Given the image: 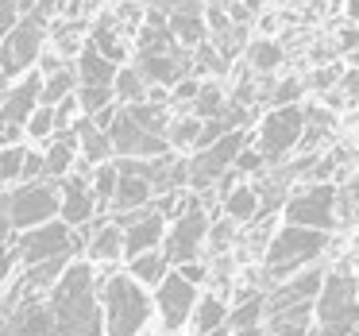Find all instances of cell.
<instances>
[{
  "instance_id": "26",
  "label": "cell",
  "mask_w": 359,
  "mask_h": 336,
  "mask_svg": "<svg viewBox=\"0 0 359 336\" xmlns=\"http://www.w3.org/2000/svg\"><path fill=\"white\" fill-rule=\"evenodd\" d=\"M259 209V194L255 186H232L224 194V217L236 220V224H251V217H255Z\"/></svg>"
},
{
  "instance_id": "46",
  "label": "cell",
  "mask_w": 359,
  "mask_h": 336,
  "mask_svg": "<svg viewBox=\"0 0 359 336\" xmlns=\"http://www.w3.org/2000/svg\"><path fill=\"white\" fill-rule=\"evenodd\" d=\"M43 174V155H35V151H27L24 155V174H20V182H32Z\"/></svg>"
},
{
  "instance_id": "55",
  "label": "cell",
  "mask_w": 359,
  "mask_h": 336,
  "mask_svg": "<svg viewBox=\"0 0 359 336\" xmlns=\"http://www.w3.org/2000/svg\"><path fill=\"white\" fill-rule=\"evenodd\" d=\"M348 16H351V24L359 27V0H348Z\"/></svg>"
},
{
  "instance_id": "54",
  "label": "cell",
  "mask_w": 359,
  "mask_h": 336,
  "mask_svg": "<svg viewBox=\"0 0 359 336\" xmlns=\"http://www.w3.org/2000/svg\"><path fill=\"white\" fill-rule=\"evenodd\" d=\"M39 66H43V74H50V70H58L62 62H58L55 55H43V58H39Z\"/></svg>"
},
{
  "instance_id": "21",
  "label": "cell",
  "mask_w": 359,
  "mask_h": 336,
  "mask_svg": "<svg viewBox=\"0 0 359 336\" xmlns=\"http://www.w3.org/2000/svg\"><path fill=\"white\" fill-rule=\"evenodd\" d=\"M116 170H120V166H116ZM151 197H155V186H151V182L143 178V174L120 170L109 209H112V213H128V209H140V205H151Z\"/></svg>"
},
{
  "instance_id": "52",
  "label": "cell",
  "mask_w": 359,
  "mask_h": 336,
  "mask_svg": "<svg viewBox=\"0 0 359 336\" xmlns=\"http://www.w3.org/2000/svg\"><path fill=\"white\" fill-rule=\"evenodd\" d=\"M340 47L344 51H351V47H359V27H348V32L340 35Z\"/></svg>"
},
{
  "instance_id": "20",
  "label": "cell",
  "mask_w": 359,
  "mask_h": 336,
  "mask_svg": "<svg viewBox=\"0 0 359 336\" xmlns=\"http://www.w3.org/2000/svg\"><path fill=\"white\" fill-rule=\"evenodd\" d=\"M89 224H93V220H89ZM86 236H89L86 251H89L93 263H116V259L124 255V232H120L116 220H97Z\"/></svg>"
},
{
  "instance_id": "57",
  "label": "cell",
  "mask_w": 359,
  "mask_h": 336,
  "mask_svg": "<svg viewBox=\"0 0 359 336\" xmlns=\"http://www.w3.org/2000/svg\"><path fill=\"white\" fill-rule=\"evenodd\" d=\"M351 66H355V70H359V51H351Z\"/></svg>"
},
{
  "instance_id": "14",
  "label": "cell",
  "mask_w": 359,
  "mask_h": 336,
  "mask_svg": "<svg viewBox=\"0 0 359 336\" xmlns=\"http://www.w3.org/2000/svg\"><path fill=\"white\" fill-rule=\"evenodd\" d=\"M116 224H120V232H124V259L158 248L163 236H166V217L158 209H151V205L116 213Z\"/></svg>"
},
{
  "instance_id": "8",
  "label": "cell",
  "mask_w": 359,
  "mask_h": 336,
  "mask_svg": "<svg viewBox=\"0 0 359 336\" xmlns=\"http://www.w3.org/2000/svg\"><path fill=\"white\" fill-rule=\"evenodd\" d=\"M74 228L66 224L62 217L55 220H43L35 228H24L16 236V263L20 267H35L43 259H55V255H74Z\"/></svg>"
},
{
  "instance_id": "45",
  "label": "cell",
  "mask_w": 359,
  "mask_h": 336,
  "mask_svg": "<svg viewBox=\"0 0 359 336\" xmlns=\"http://www.w3.org/2000/svg\"><path fill=\"white\" fill-rule=\"evenodd\" d=\"M302 93H305V81L290 78V81H282V86H278V89H274V93H271V101H274V105H294V101H297V97H302Z\"/></svg>"
},
{
  "instance_id": "22",
  "label": "cell",
  "mask_w": 359,
  "mask_h": 336,
  "mask_svg": "<svg viewBox=\"0 0 359 336\" xmlns=\"http://www.w3.org/2000/svg\"><path fill=\"white\" fill-rule=\"evenodd\" d=\"M74 135H78V151H81V163L97 166V163H109L112 159V140L104 128H97L89 116L74 120Z\"/></svg>"
},
{
  "instance_id": "51",
  "label": "cell",
  "mask_w": 359,
  "mask_h": 336,
  "mask_svg": "<svg viewBox=\"0 0 359 336\" xmlns=\"http://www.w3.org/2000/svg\"><path fill=\"white\" fill-rule=\"evenodd\" d=\"M344 93H351V97H359V70H355V66H351V70L348 74H344Z\"/></svg>"
},
{
  "instance_id": "16",
  "label": "cell",
  "mask_w": 359,
  "mask_h": 336,
  "mask_svg": "<svg viewBox=\"0 0 359 336\" xmlns=\"http://www.w3.org/2000/svg\"><path fill=\"white\" fill-rule=\"evenodd\" d=\"M320 278H325V271H320V267H302L297 274L282 278L271 294H263V317H266V313L286 309V305H297V302H313V297H317V290H320Z\"/></svg>"
},
{
  "instance_id": "27",
  "label": "cell",
  "mask_w": 359,
  "mask_h": 336,
  "mask_svg": "<svg viewBox=\"0 0 359 336\" xmlns=\"http://www.w3.org/2000/svg\"><path fill=\"white\" fill-rule=\"evenodd\" d=\"M78 89V74L70 66H58V70L43 74V86H39V105H55L62 97H70Z\"/></svg>"
},
{
  "instance_id": "9",
  "label": "cell",
  "mask_w": 359,
  "mask_h": 336,
  "mask_svg": "<svg viewBox=\"0 0 359 336\" xmlns=\"http://www.w3.org/2000/svg\"><path fill=\"white\" fill-rule=\"evenodd\" d=\"M58 217V186L55 182H20L16 189L8 194V220L16 232L24 228H35L43 220H55Z\"/></svg>"
},
{
  "instance_id": "25",
  "label": "cell",
  "mask_w": 359,
  "mask_h": 336,
  "mask_svg": "<svg viewBox=\"0 0 359 336\" xmlns=\"http://www.w3.org/2000/svg\"><path fill=\"white\" fill-rule=\"evenodd\" d=\"M128 274L132 278H140L143 286H155L158 278H163L166 271H170V263H166V255H163V248H151V251H140V255H132L128 259Z\"/></svg>"
},
{
  "instance_id": "38",
  "label": "cell",
  "mask_w": 359,
  "mask_h": 336,
  "mask_svg": "<svg viewBox=\"0 0 359 336\" xmlns=\"http://www.w3.org/2000/svg\"><path fill=\"white\" fill-rule=\"evenodd\" d=\"M197 132H201V116H182V120H170L166 124V143L170 147H186V143H194L197 140Z\"/></svg>"
},
{
  "instance_id": "23",
  "label": "cell",
  "mask_w": 359,
  "mask_h": 336,
  "mask_svg": "<svg viewBox=\"0 0 359 336\" xmlns=\"http://www.w3.org/2000/svg\"><path fill=\"white\" fill-rule=\"evenodd\" d=\"M266 336H309V321H313V302H297L286 305L278 313H266Z\"/></svg>"
},
{
  "instance_id": "18",
  "label": "cell",
  "mask_w": 359,
  "mask_h": 336,
  "mask_svg": "<svg viewBox=\"0 0 359 336\" xmlns=\"http://www.w3.org/2000/svg\"><path fill=\"white\" fill-rule=\"evenodd\" d=\"M39 86H43V74H32V78L8 86V93L0 101V120L4 124H27L32 109L39 105Z\"/></svg>"
},
{
  "instance_id": "36",
  "label": "cell",
  "mask_w": 359,
  "mask_h": 336,
  "mask_svg": "<svg viewBox=\"0 0 359 336\" xmlns=\"http://www.w3.org/2000/svg\"><path fill=\"white\" fill-rule=\"evenodd\" d=\"M220 109H224V93H220V86L217 81H201L197 93H194V116L209 120V116H217Z\"/></svg>"
},
{
  "instance_id": "43",
  "label": "cell",
  "mask_w": 359,
  "mask_h": 336,
  "mask_svg": "<svg viewBox=\"0 0 359 336\" xmlns=\"http://www.w3.org/2000/svg\"><path fill=\"white\" fill-rule=\"evenodd\" d=\"M263 155H259V147H251V143H248V147H240V155H236L232 159V170L236 174H263Z\"/></svg>"
},
{
  "instance_id": "17",
  "label": "cell",
  "mask_w": 359,
  "mask_h": 336,
  "mask_svg": "<svg viewBox=\"0 0 359 336\" xmlns=\"http://www.w3.org/2000/svg\"><path fill=\"white\" fill-rule=\"evenodd\" d=\"M135 70L143 74L147 86H174L178 78H186L189 58H186V51H140L135 55Z\"/></svg>"
},
{
  "instance_id": "50",
  "label": "cell",
  "mask_w": 359,
  "mask_h": 336,
  "mask_svg": "<svg viewBox=\"0 0 359 336\" xmlns=\"http://www.w3.org/2000/svg\"><path fill=\"white\" fill-rule=\"evenodd\" d=\"M336 78H340V70H336V66H328V70H317V74H313V81H305V86H313V89H328Z\"/></svg>"
},
{
  "instance_id": "48",
  "label": "cell",
  "mask_w": 359,
  "mask_h": 336,
  "mask_svg": "<svg viewBox=\"0 0 359 336\" xmlns=\"http://www.w3.org/2000/svg\"><path fill=\"white\" fill-rule=\"evenodd\" d=\"M178 274H182V278H189V282H205V274H209V271H205L197 259H186V263H178Z\"/></svg>"
},
{
  "instance_id": "7",
  "label": "cell",
  "mask_w": 359,
  "mask_h": 336,
  "mask_svg": "<svg viewBox=\"0 0 359 336\" xmlns=\"http://www.w3.org/2000/svg\"><path fill=\"white\" fill-rule=\"evenodd\" d=\"M251 135L243 132V128H232V132H224L220 140H212L209 147H197L194 163H186V182L194 189H209L217 186V178L232 166V159L240 155V147H248Z\"/></svg>"
},
{
  "instance_id": "59",
  "label": "cell",
  "mask_w": 359,
  "mask_h": 336,
  "mask_svg": "<svg viewBox=\"0 0 359 336\" xmlns=\"http://www.w3.org/2000/svg\"><path fill=\"white\" fill-rule=\"evenodd\" d=\"M309 336H317V332H309Z\"/></svg>"
},
{
  "instance_id": "10",
  "label": "cell",
  "mask_w": 359,
  "mask_h": 336,
  "mask_svg": "<svg viewBox=\"0 0 359 336\" xmlns=\"http://www.w3.org/2000/svg\"><path fill=\"white\" fill-rule=\"evenodd\" d=\"M286 224H305L332 232L336 228V186L332 182H313L309 189H297L294 197H286Z\"/></svg>"
},
{
  "instance_id": "33",
  "label": "cell",
  "mask_w": 359,
  "mask_h": 336,
  "mask_svg": "<svg viewBox=\"0 0 359 336\" xmlns=\"http://www.w3.org/2000/svg\"><path fill=\"white\" fill-rule=\"evenodd\" d=\"M89 43H93V47L101 51L104 58H112V62H120V58H124V39H120L116 20H112V16H104L101 24H93V35H89Z\"/></svg>"
},
{
  "instance_id": "19",
  "label": "cell",
  "mask_w": 359,
  "mask_h": 336,
  "mask_svg": "<svg viewBox=\"0 0 359 336\" xmlns=\"http://www.w3.org/2000/svg\"><path fill=\"white\" fill-rule=\"evenodd\" d=\"M8 325H12V336H55V317H50L47 302H39V297L20 302L8 313Z\"/></svg>"
},
{
  "instance_id": "2",
  "label": "cell",
  "mask_w": 359,
  "mask_h": 336,
  "mask_svg": "<svg viewBox=\"0 0 359 336\" xmlns=\"http://www.w3.org/2000/svg\"><path fill=\"white\" fill-rule=\"evenodd\" d=\"M97 297H101L104 336H140L151 321V309H155L147 286L132 274L97 278Z\"/></svg>"
},
{
  "instance_id": "53",
  "label": "cell",
  "mask_w": 359,
  "mask_h": 336,
  "mask_svg": "<svg viewBox=\"0 0 359 336\" xmlns=\"http://www.w3.org/2000/svg\"><path fill=\"white\" fill-rule=\"evenodd\" d=\"M232 336H266V332H263V321H259V325H248V328H232Z\"/></svg>"
},
{
  "instance_id": "40",
  "label": "cell",
  "mask_w": 359,
  "mask_h": 336,
  "mask_svg": "<svg viewBox=\"0 0 359 336\" xmlns=\"http://www.w3.org/2000/svg\"><path fill=\"white\" fill-rule=\"evenodd\" d=\"M24 155H27L24 143L0 147V182H20V174H24Z\"/></svg>"
},
{
  "instance_id": "31",
  "label": "cell",
  "mask_w": 359,
  "mask_h": 336,
  "mask_svg": "<svg viewBox=\"0 0 359 336\" xmlns=\"http://www.w3.org/2000/svg\"><path fill=\"white\" fill-rule=\"evenodd\" d=\"M302 112H305V124H302V140H297V147H317V143L332 132L336 116L325 112V109H317V105H313V109H302Z\"/></svg>"
},
{
  "instance_id": "5",
  "label": "cell",
  "mask_w": 359,
  "mask_h": 336,
  "mask_svg": "<svg viewBox=\"0 0 359 336\" xmlns=\"http://www.w3.org/2000/svg\"><path fill=\"white\" fill-rule=\"evenodd\" d=\"M43 32H47V16L39 8L20 12L16 24L0 39V74L4 78H20L24 70H32V62L43 51Z\"/></svg>"
},
{
  "instance_id": "39",
  "label": "cell",
  "mask_w": 359,
  "mask_h": 336,
  "mask_svg": "<svg viewBox=\"0 0 359 336\" xmlns=\"http://www.w3.org/2000/svg\"><path fill=\"white\" fill-rule=\"evenodd\" d=\"M78 109L86 112H97V109H104V105H112L116 101V93H112V86H78Z\"/></svg>"
},
{
  "instance_id": "32",
  "label": "cell",
  "mask_w": 359,
  "mask_h": 336,
  "mask_svg": "<svg viewBox=\"0 0 359 336\" xmlns=\"http://www.w3.org/2000/svg\"><path fill=\"white\" fill-rule=\"evenodd\" d=\"M263 321V294L259 290H248V294H240V302H236V309H228V328H248V325H259Z\"/></svg>"
},
{
  "instance_id": "12",
  "label": "cell",
  "mask_w": 359,
  "mask_h": 336,
  "mask_svg": "<svg viewBox=\"0 0 359 336\" xmlns=\"http://www.w3.org/2000/svg\"><path fill=\"white\" fill-rule=\"evenodd\" d=\"M109 140L116 159H155V155H166V147H170L163 132L143 128L128 109H116V120L109 124Z\"/></svg>"
},
{
  "instance_id": "35",
  "label": "cell",
  "mask_w": 359,
  "mask_h": 336,
  "mask_svg": "<svg viewBox=\"0 0 359 336\" xmlns=\"http://www.w3.org/2000/svg\"><path fill=\"white\" fill-rule=\"evenodd\" d=\"M116 163H97L93 170H89V186H93V197H97V209H109L112 201V189H116Z\"/></svg>"
},
{
  "instance_id": "6",
  "label": "cell",
  "mask_w": 359,
  "mask_h": 336,
  "mask_svg": "<svg viewBox=\"0 0 359 336\" xmlns=\"http://www.w3.org/2000/svg\"><path fill=\"white\" fill-rule=\"evenodd\" d=\"M302 124H305V112L302 105H274V112H266L263 124H259L255 135V147L263 155V163H282L290 151L297 147L302 140Z\"/></svg>"
},
{
  "instance_id": "42",
  "label": "cell",
  "mask_w": 359,
  "mask_h": 336,
  "mask_svg": "<svg viewBox=\"0 0 359 336\" xmlns=\"http://www.w3.org/2000/svg\"><path fill=\"white\" fill-rule=\"evenodd\" d=\"M147 8L163 16H186V12H205V0H147Z\"/></svg>"
},
{
  "instance_id": "29",
  "label": "cell",
  "mask_w": 359,
  "mask_h": 336,
  "mask_svg": "<svg viewBox=\"0 0 359 336\" xmlns=\"http://www.w3.org/2000/svg\"><path fill=\"white\" fill-rule=\"evenodd\" d=\"M112 93H116L120 105H135V101H147V81L135 66H120L116 78H112Z\"/></svg>"
},
{
  "instance_id": "24",
  "label": "cell",
  "mask_w": 359,
  "mask_h": 336,
  "mask_svg": "<svg viewBox=\"0 0 359 336\" xmlns=\"http://www.w3.org/2000/svg\"><path fill=\"white\" fill-rule=\"evenodd\" d=\"M116 70L120 66L112 62V58H104L93 43L81 47V55H78V86H112Z\"/></svg>"
},
{
  "instance_id": "58",
  "label": "cell",
  "mask_w": 359,
  "mask_h": 336,
  "mask_svg": "<svg viewBox=\"0 0 359 336\" xmlns=\"http://www.w3.org/2000/svg\"><path fill=\"white\" fill-rule=\"evenodd\" d=\"M259 4H263V0H248V8H259Z\"/></svg>"
},
{
  "instance_id": "28",
  "label": "cell",
  "mask_w": 359,
  "mask_h": 336,
  "mask_svg": "<svg viewBox=\"0 0 359 336\" xmlns=\"http://www.w3.org/2000/svg\"><path fill=\"white\" fill-rule=\"evenodd\" d=\"M189 321H194V332L201 336V332H209V328L224 325V321H228V305L220 302L217 294H205V297H197V305H194V313H189Z\"/></svg>"
},
{
  "instance_id": "13",
  "label": "cell",
  "mask_w": 359,
  "mask_h": 336,
  "mask_svg": "<svg viewBox=\"0 0 359 336\" xmlns=\"http://www.w3.org/2000/svg\"><path fill=\"white\" fill-rule=\"evenodd\" d=\"M205 236H209V217H205V209L197 201H189L186 209L174 217V228L163 236V255L170 267L186 263V259H197V251H201Z\"/></svg>"
},
{
  "instance_id": "3",
  "label": "cell",
  "mask_w": 359,
  "mask_h": 336,
  "mask_svg": "<svg viewBox=\"0 0 359 336\" xmlns=\"http://www.w3.org/2000/svg\"><path fill=\"white\" fill-rule=\"evenodd\" d=\"M317 309V336H344L359 325V274L351 263H340L336 271H325L320 290L313 297Z\"/></svg>"
},
{
  "instance_id": "34",
  "label": "cell",
  "mask_w": 359,
  "mask_h": 336,
  "mask_svg": "<svg viewBox=\"0 0 359 336\" xmlns=\"http://www.w3.org/2000/svg\"><path fill=\"white\" fill-rule=\"evenodd\" d=\"M359 224V178L344 182L336 189V228H348Z\"/></svg>"
},
{
  "instance_id": "49",
  "label": "cell",
  "mask_w": 359,
  "mask_h": 336,
  "mask_svg": "<svg viewBox=\"0 0 359 336\" xmlns=\"http://www.w3.org/2000/svg\"><path fill=\"white\" fill-rule=\"evenodd\" d=\"M16 4H12V0H0V39H4V32H8L12 24H16Z\"/></svg>"
},
{
  "instance_id": "30",
  "label": "cell",
  "mask_w": 359,
  "mask_h": 336,
  "mask_svg": "<svg viewBox=\"0 0 359 336\" xmlns=\"http://www.w3.org/2000/svg\"><path fill=\"white\" fill-rule=\"evenodd\" d=\"M16 228H12L8 220V194H0V282L12 274V267H16Z\"/></svg>"
},
{
  "instance_id": "15",
  "label": "cell",
  "mask_w": 359,
  "mask_h": 336,
  "mask_svg": "<svg viewBox=\"0 0 359 336\" xmlns=\"http://www.w3.org/2000/svg\"><path fill=\"white\" fill-rule=\"evenodd\" d=\"M58 217L70 228H81L97 217V197H93V186H89L86 170L58 178Z\"/></svg>"
},
{
  "instance_id": "4",
  "label": "cell",
  "mask_w": 359,
  "mask_h": 336,
  "mask_svg": "<svg viewBox=\"0 0 359 336\" xmlns=\"http://www.w3.org/2000/svg\"><path fill=\"white\" fill-rule=\"evenodd\" d=\"M328 251V232L305 224H286L282 232H274V240L266 243L263 255V278L282 282L290 274H297L302 267H309L313 259H320Z\"/></svg>"
},
{
  "instance_id": "1",
  "label": "cell",
  "mask_w": 359,
  "mask_h": 336,
  "mask_svg": "<svg viewBox=\"0 0 359 336\" xmlns=\"http://www.w3.org/2000/svg\"><path fill=\"white\" fill-rule=\"evenodd\" d=\"M47 309L55 317V336H104L97 274L89 263H66V271L47 290Z\"/></svg>"
},
{
  "instance_id": "44",
  "label": "cell",
  "mask_w": 359,
  "mask_h": 336,
  "mask_svg": "<svg viewBox=\"0 0 359 336\" xmlns=\"http://www.w3.org/2000/svg\"><path fill=\"white\" fill-rule=\"evenodd\" d=\"M232 232H236V220H220V224H212L209 228V248L212 251H224L228 248V243H232Z\"/></svg>"
},
{
  "instance_id": "41",
  "label": "cell",
  "mask_w": 359,
  "mask_h": 336,
  "mask_svg": "<svg viewBox=\"0 0 359 336\" xmlns=\"http://www.w3.org/2000/svg\"><path fill=\"white\" fill-rule=\"evenodd\" d=\"M248 62L255 66V70H274V66L282 62V51H278V43H271V39H259V43H251L248 47Z\"/></svg>"
},
{
  "instance_id": "11",
  "label": "cell",
  "mask_w": 359,
  "mask_h": 336,
  "mask_svg": "<svg viewBox=\"0 0 359 336\" xmlns=\"http://www.w3.org/2000/svg\"><path fill=\"white\" fill-rule=\"evenodd\" d=\"M151 302H155V309H158V317H163L166 332H182L186 321H189V313H194V305H197V282L182 278L178 267H170V271L155 282Z\"/></svg>"
},
{
  "instance_id": "37",
  "label": "cell",
  "mask_w": 359,
  "mask_h": 336,
  "mask_svg": "<svg viewBox=\"0 0 359 336\" xmlns=\"http://www.w3.org/2000/svg\"><path fill=\"white\" fill-rule=\"evenodd\" d=\"M24 132L32 135V140H43L47 143L50 135H55V105H35L32 116H27Z\"/></svg>"
},
{
  "instance_id": "47",
  "label": "cell",
  "mask_w": 359,
  "mask_h": 336,
  "mask_svg": "<svg viewBox=\"0 0 359 336\" xmlns=\"http://www.w3.org/2000/svg\"><path fill=\"white\" fill-rule=\"evenodd\" d=\"M197 86H201V81H194V78H178L174 81V101H194V93H197Z\"/></svg>"
},
{
  "instance_id": "56",
  "label": "cell",
  "mask_w": 359,
  "mask_h": 336,
  "mask_svg": "<svg viewBox=\"0 0 359 336\" xmlns=\"http://www.w3.org/2000/svg\"><path fill=\"white\" fill-rule=\"evenodd\" d=\"M201 336H232V328H228V325H217V328H209V332H201Z\"/></svg>"
}]
</instances>
